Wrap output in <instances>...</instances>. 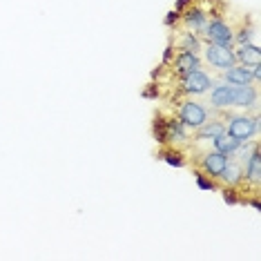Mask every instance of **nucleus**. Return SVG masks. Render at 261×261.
Masks as SVG:
<instances>
[{"label":"nucleus","mask_w":261,"mask_h":261,"mask_svg":"<svg viewBox=\"0 0 261 261\" xmlns=\"http://www.w3.org/2000/svg\"><path fill=\"white\" fill-rule=\"evenodd\" d=\"M243 176V163L237 161V159H230L228 156V163H225L223 172L219 174V181H217V192H228L230 188H234L239 179Z\"/></svg>","instance_id":"nucleus-13"},{"label":"nucleus","mask_w":261,"mask_h":261,"mask_svg":"<svg viewBox=\"0 0 261 261\" xmlns=\"http://www.w3.org/2000/svg\"><path fill=\"white\" fill-rule=\"evenodd\" d=\"M223 199L228 203L250 205L254 210L261 207V150H259V145L248 154V159L243 161V176L234 188L223 192Z\"/></svg>","instance_id":"nucleus-3"},{"label":"nucleus","mask_w":261,"mask_h":261,"mask_svg":"<svg viewBox=\"0 0 261 261\" xmlns=\"http://www.w3.org/2000/svg\"><path fill=\"white\" fill-rule=\"evenodd\" d=\"M212 150H217V152H221V154H232L237 147H239V141L234 139V136H230L228 132H223V134H219L217 139H212V143H210Z\"/></svg>","instance_id":"nucleus-15"},{"label":"nucleus","mask_w":261,"mask_h":261,"mask_svg":"<svg viewBox=\"0 0 261 261\" xmlns=\"http://www.w3.org/2000/svg\"><path fill=\"white\" fill-rule=\"evenodd\" d=\"M168 47H174V49H183V51H194V54H201L203 40H201L197 34L186 32V29H170V32H168Z\"/></svg>","instance_id":"nucleus-12"},{"label":"nucleus","mask_w":261,"mask_h":261,"mask_svg":"<svg viewBox=\"0 0 261 261\" xmlns=\"http://www.w3.org/2000/svg\"><path fill=\"white\" fill-rule=\"evenodd\" d=\"M219 81L228 83V85H259L261 81V65H254V67H246V65L234 63L232 67L223 69V72L215 74ZM212 76V79H215Z\"/></svg>","instance_id":"nucleus-11"},{"label":"nucleus","mask_w":261,"mask_h":261,"mask_svg":"<svg viewBox=\"0 0 261 261\" xmlns=\"http://www.w3.org/2000/svg\"><path fill=\"white\" fill-rule=\"evenodd\" d=\"M199 56H201L203 67H210L212 74L223 72V69L232 67L237 63V58L232 54V47H223V45H215V43H203Z\"/></svg>","instance_id":"nucleus-9"},{"label":"nucleus","mask_w":261,"mask_h":261,"mask_svg":"<svg viewBox=\"0 0 261 261\" xmlns=\"http://www.w3.org/2000/svg\"><path fill=\"white\" fill-rule=\"evenodd\" d=\"M215 83L210 72L205 69H194L183 76H170V79H150L143 94L147 98H154L159 103H172V100L188 98V96H201L210 90Z\"/></svg>","instance_id":"nucleus-2"},{"label":"nucleus","mask_w":261,"mask_h":261,"mask_svg":"<svg viewBox=\"0 0 261 261\" xmlns=\"http://www.w3.org/2000/svg\"><path fill=\"white\" fill-rule=\"evenodd\" d=\"M205 108L215 110V112H223V110H234L232 108V85L223 81H215L210 85V90L203 92L201 96H197Z\"/></svg>","instance_id":"nucleus-10"},{"label":"nucleus","mask_w":261,"mask_h":261,"mask_svg":"<svg viewBox=\"0 0 261 261\" xmlns=\"http://www.w3.org/2000/svg\"><path fill=\"white\" fill-rule=\"evenodd\" d=\"M230 11L228 0H179L176 7L168 14V29H186L201 38L203 29L212 20L221 18Z\"/></svg>","instance_id":"nucleus-1"},{"label":"nucleus","mask_w":261,"mask_h":261,"mask_svg":"<svg viewBox=\"0 0 261 261\" xmlns=\"http://www.w3.org/2000/svg\"><path fill=\"white\" fill-rule=\"evenodd\" d=\"M232 54L237 58L239 65H246V67H254V65H261V51L259 45L252 43H234L232 45Z\"/></svg>","instance_id":"nucleus-14"},{"label":"nucleus","mask_w":261,"mask_h":261,"mask_svg":"<svg viewBox=\"0 0 261 261\" xmlns=\"http://www.w3.org/2000/svg\"><path fill=\"white\" fill-rule=\"evenodd\" d=\"M163 105H168L172 114L179 118V121L190 129V132H192V129H197L199 125H203L207 118L215 114V110L205 108V105L201 103L197 96L179 98V100H172V103H163Z\"/></svg>","instance_id":"nucleus-7"},{"label":"nucleus","mask_w":261,"mask_h":261,"mask_svg":"<svg viewBox=\"0 0 261 261\" xmlns=\"http://www.w3.org/2000/svg\"><path fill=\"white\" fill-rule=\"evenodd\" d=\"M225 132L234 136L239 143H246L259 136V112H243V110H223Z\"/></svg>","instance_id":"nucleus-6"},{"label":"nucleus","mask_w":261,"mask_h":261,"mask_svg":"<svg viewBox=\"0 0 261 261\" xmlns=\"http://www.w3.org/2000/svg\"><path fill=\"white\" fill-rule=\"evenodd\" d=\"M152 134H154V141L161 147H188L190 143V129L163 103L154 112Z\"/></svg>","instance_id":"nucleus-4"},{"label":"nucleus","mask_w":261,"mask_h":261,"mask_svg":"<svg viewBox=\"0 0 261 261\" xmlns=\"http://www.w3.org/2000/svg\"><path fill=\"white\" fill-rule=\"evenodd\" d=\"M194 69H203L201 56L194 51H183L174 49V47H165V54L161 63L156 65V69L152 72L150 79H170V76H183Z\"/></svg>","instance_id":"nucleus-5"},{"label":"nucleus","mask_w":261,"mask_h":261,"mask_svg":"<svg viewBox=\"0 0 261 261\" xmlns=\"http://www.w3.org/2000/svg\"><path fill=\"white\" fill-rule=\"evenodd\" d=\"M243 18V11L239 14H225L221 18L212 20L210 25L203 29L201 34V40L203 43H215V45H223V47H232L234 45V32H237V25L239 20Z\"/></svg>","instance_id":"nucleus-8"}]
</instances>
